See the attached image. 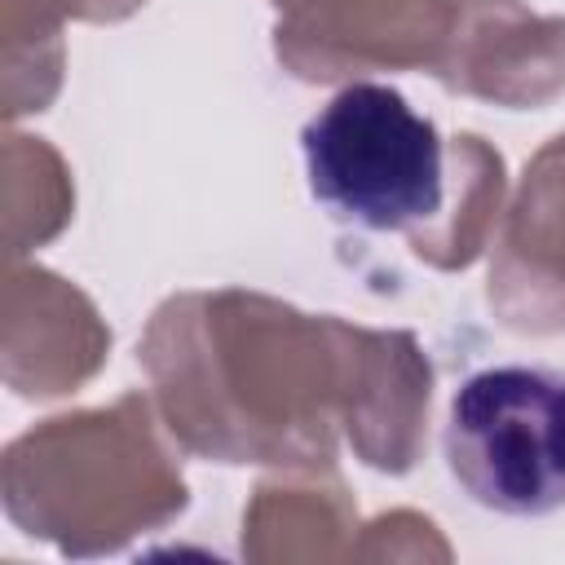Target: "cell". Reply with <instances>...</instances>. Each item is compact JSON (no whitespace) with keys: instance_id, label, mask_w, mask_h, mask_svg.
Returning <instances> with one entry per match:
<instances>
[{"instance_id":"7a4b0ae2","label":"cell","mask_w":565,"mask_h":565,"mask_svg":"<svg viewBox=\"0 0 565 565\" xmlns=\"http://www.w3.org/2000/svg\"><path fill=\"white\" fill-rule=\"evenodd\" d=\"M441 455L455 486L499 516L565 508V371L486 366L446 406Z\"/></svg>"},{"instance_id":"6da1fadb","label":"cell","mask_w":565,"mask_h":565,"mask_svg":"<svg viewBox=\"0 0 565 565\" xmlns=\"http://www.w3.org/2000/svg\"><path fill=\"white\" fill-rule=\"evenodd\" d=\"M300 146L309 194L362 230H419L446 203L441 132L388 84L340 88L305 124Z\"/></svg>"}]
</instances>
